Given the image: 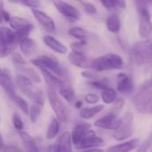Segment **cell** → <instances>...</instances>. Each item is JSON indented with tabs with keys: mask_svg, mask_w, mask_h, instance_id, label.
Here are the masks:
<instances>
[{
	"mask_svg": "<svg viewBox=\"0 0 152 152\" xmlns=\"http://www.w3.org/2000/svg\"><path fill=\"white\" fill-rule=\"evenodd\" d=\"M52 1L57 11L61 14H62L67 20L70 21H75L80 19V12L74 5L62 0H52Z\"/></svg>",
	"mask_w": 152,
	"mask_h": 152,
	"instance_id": "8",
	"label": "cell"
},
{
	"mask_svg": "<svg viewBox=\"0 0 152 152\" xmlns=\"http://www.w3.org/2000/svg\"><path fill=\"white\" fill-rule=\"evenodd\" d=\"M134 62L139 67L152 68V39H143L136 42L131 49Z\"/></svg>",
	"mask_w": 152,
	"mask_h": 152,
	"instance_id": "2",
	"label": "cell"
},
{
	"mask_svg": "<svg viewBox=\"0 0 152 152\" xmlns=\"http://www.w3.org/2000/svg\"><path fill=\"white\" fill-rule=\"evenodd\" d=\"M19 45H20L21 53L25 56H31V55L37 53V52L38 51L37 43L28 37L23 38L19 43Z\"/></svg>",
	"mask_w": 152,
	"mask_h": 152,
	"instance_id": "19",
	"label": "cell"
},
{
	"mask_svg": "<svg viewBox=\"0 0 152 152\" xmlns=\"http://www.w3.org/2000/svg\"><path fill=\"white\" fill-rule=\"evenodd\" d=\"M39 69H40L41 75L43 76V77H44L45 81L46 82V84L48 85V86L59 90L61 87L65 86L64 81L60 77L55 75L53 72H52L51 70H49L45 68H40Z\"/></svg>",
	"mask_w": 152,
	"mask_h": 152,
	"instance_id": "13",
	"label": "cell"
},
{
	"mask_svg": "<svg viewBox=\"0 0 152 152\" xmlns=\"http://www.w3.org/2000/svg\"><path fill=\"white\" fill-rule=\"evenodd\" d=\"M59 94L69 103L73 102L74 98H75V93L74 90L72 89V87L68 86H64L62 87H61L59 90Z\"/></svg>",
	"mask_w": 152,
	"mask_h": 152,
	"instance_id": "29",
	"label": "cell"
},
{
	"mask_svg": "<svg viewBox=\"0 0 152 152\" xmlns=\"http://www.w3.org/2000/svg\"><path fill=\"white\" fill-rule=\"evenodd\" d=\"M43 41L46 46L60 54H65L68 53V47L62 44L60 40L53 37L51 35H45L43 37Z\"/></svg>",
	"mask_w": 152,
	"mask_h": 152,
	"instance_id": "17",
	"label": "cell"
},
{
	"mask_svg": "<svg viewBox=\"0 0 152 152\" xmlns=\"http://www.w3.org/2000/svg\"><path fill=\"white\" fill-rule=\"evenodd\" d=\"M59 131H60V121L57 118H53L48 126L47 130H46L45 138L47 140H52V139L55 138L57 136Z\"/></svg>",
	"mask_w": 152,
	"mask_h": 152,
	"instance_id": "27",
	"label": "cell"
},
{
	"mask_svg": "<svg viewBox=\"0 0 152 152\" xmlns=\"http://www.w3.org/2000/svg\"><path fill=\"white\" fill-rule=\"evenodd\" d=\"M91 126L86 123L78 124L73 128L71 133V141H72V144L75 147L78 146L81 143V142L84 140Z\"/></svg>",
	"mask_w": 152,
	"mask_h": 152,
	"instance_id": "16",
	"label": "cell"
},
{
	"mask_svg": "<svg viewBox=\"0 0 152 152\" xmlns=\"http://www.w3.org/2000/svg\"><path fill=\"white\" fill-rule=\"evenodd\" d=\"M34 28V26L32 23H29L24 27H21L19 29L14 30V37H15V41L17 43V45H19V43L25 37H28L29 33L32 31V29Z\"/></svg>",
	"mask_w": 152,
	"mask_h": 152,
	"instance_id": "28",
	"label": "cell"
},
{
	"mask_svg": "<svg viewBox=\"0 0 152 152\" xmlns=\"http://www.w3.org/2000/svg\"><path fill=\"white\" fill-rule=\"evenodd\" d=\"M103 143V141L101 137L97 136L95 132L90 128L86 135V137L84 138V140L81 142V143L76 147V149L77 150H82V151H87L88 150L92 149V148H97L99 146H101Z\"/></svg>",
	"mask_w": 152,
	"mask_h": 152,
	"instance_id": "10",
	"label": "cell"
},
{
	"mask_svg": "<svg viewBox=\"0 0 152 152\" xmlns=\"http://www.w3.org/2000/svg\"><path fill=\"white\" fill-rule=\"evenodd\" d=\"M11 50L9 48V46L7 45L1 31H0V57H4L6 55H8L9 53H11Z\"/></svg>",
	"mask_w": 152,
	"mask_h": 152,
	"instance_id": "35",
	"label": "cell"
},
{
	"mask_svg": "<svg viewBox=\"0 0 152 152\" xmlns=\"http://www.w3.org/2000/svg\"><path fill=\"white\" fill-rule=\"evenodd\" d=\"M50 151H66L71 152L72 151V141H71V134L69 132H65L61 134L55 144L53 145L52 148H49Z\"/></svg>",
	"mask_w": 152,
	"mask_h": 152,
	"instance_id": "12",
	"label": "cell"
},
{
	"mask_svg": "<svg viewBox=\"0 0 152 152\" xmlns=\"http://www.w3.org/2000/svg\"><path fill=\"white\" fill-rule=\"evenodd\" d=\"M134 132V119L131 112H126L121 118L119 125L113 133V138L116 141H125L129 139Z\"/></svg>",
	"mask_w": 152,
	"mask_h": 152,
	"instance_id": "6",
	"label": "cell"
},
{
	"mask_svg": "<svg viewBox=\"0 0 152 152\" xmlns=\"http://www.w3.org/2000/svg\"><path fill=\"white\" fill-rule=\"evenodd\" d=\"M69 61L71 64L77 68L81 69H88L91 65V61L87 58V56L85 54L84 52H77V51H72L68 55Z\"/></svg>",
	"mask_w": 152,
	"mask_h": 152,
	"instance_id": "14",
	"label": "cell"
},
{
	"mask_svg": "<svg viewBox=\"0 0 152 152\" xmlns=\"http://www.w3.org/2000/svg\"><path fill=\"white\" fill-rule=\"evenodd\" d=\"M16 69L22 73V75L28 77L33 83H41V77L40 75L31 67L28 66V63H22L19 65H15Z\"/></svg>",
	"mask_w": 152,
	"mask_h": 152,
	"instance_id": "21",
	"label": "cell"
},
{
	"mask_svg": "<svg viewBox=\"0 0 152 152\" xmlns=\"http://www.w3.org/2000/svg\"><path fill=\"white\" fill-rule=\"evenodd\" d=\"M4 147H5V144L4 142V139L2 137V134H0V151H4Z\"/></svg>",
	"mask_w": 152,
	"mask_h": 152,
	"instance_id": "45",
	"label": "cell"
},
{
	"mask_svg": "<svg viewBox=\"0 0 152 152\" xmlns=\"http://www.w3.org/2000/svg\"><path fill=\"white\" fill-rule=\"evenodd\" d=\"M28 7L32 8H38L40 6V0H15Z\"/></svg>",
	"mask_w": 152,
	"mask_h": 152,
	"instance_id": "37",
	"label": "cell"
},
{
	"mask_svg": "<svg viewBox=\"0 0 152 152\" xmlns=\"http://www.w3.org/2000/svg\"><path fill=\"white\" fill-rule=\"evenodd\" d=\"M148 2H151V3H152V0H147Z\"/></svg>",
	"mask_w": 152,
	"mask_h": 152,
	"instance_id": "49",
	"label": "cell"
},
{
	"mask_svg": "<svg viewBox=\"0 0 152 152\" xmlns=\"http://www.w3.org/2000/svg\"><path fill=\"white\" fill-rule=\"evenodd\" d=\"M82 102L81 101H77L76 103H75V107L77 108V109H78V110H80L81 108H82Z\"/></svg>",
	"mask_w": 152,
	"mask_h": 152,
	"instance_id": "46",
	"label": "cell"
},
{
	"mask_svg": "<svg viewBox=\"0 0 152 152\" xmlns=\"http://www.w3.org/2000/svg\"><path fill=\"white\" fill-rule=\"evenodd\" d=\"M30 62L37 67V69L40 68H45L52 72H53L55 75L60 77L61 78H65L67 74L66 70L63 69V67L61 65V63L53 57L47 56V55H43L36 59H32Z\"/></svg>",
	"mask_w": 152,
	"mask_h": 152,
	"instance_id": "7",
	"label": "cell"
},
{
	"mask_svg": "<svg viewBox=\"0 0 152 152\" xmlns=\"http://www.w3.org/2000/svg\"><path fill=\"white\" fill-rule=\"evenodd\" d=\"M29 23L30 22L27 19L22 18V17H19V16H12L10 20H9L10 27L13 30L19 29L21 27H24V26H26V25H28Z\"/></svg>",
	"mask_w": 152,
	"mask_h": 152,
	"instance_id": "30",
	"label": "cell"
},
{
	"mask_svg": "<svg viewBox=\"0 0 152 152\" xmlns=\"http://www.w3.org/2000/svg\"><path fill=\"white\" fill-rule=\"evenodd\" d=\"M101 97L104 103L111 104V103L115 102V101L117 100V92L112 87L108 86V87L104 88L103 90H102Z\"/></svg>",
	"mask_w": 152,
	"mask_h": 152,
	"instance_id": "26",
	"label": "cell"
},
{
	"mask_svg": "<svg viewBox=\"0 0 152 152\" xmlns=\"http://www.w3.org/2000/svg\"><path fill=\"white\" fill-rule=\"evenodd\" d=\"M101 3L107 9H111L114 7H119V8L125 9L126 7V0H102Z\"/></svg>",
	"mask_w": 152,
	"mask_h": 152,
	"instance_id": "33",
	"label": "cell"
},
{
	"mask_svg": "<svg viewBox=\"0 0 152 152\" xmlns=\"http://www.w3.org/2000/svg\"><path fill=\"white\" fill-rule=\"evenodd\" d=\"M86 45V42L85 39L80 40L79 42H76V43H72L70 45L72 51H77V52H84V49Z\"/></svg>",
	"mask_w": 152,
	"mask_h": 152,
	"instance_id": "38",
	"label": "cell"
},
{
	"mask_svg": "<svg viewBox=\"0 0 152 152\" xmlns=\"http://www.w3.org/2000/svg\"><path fill=\"white\" fill-rule=\"evenodd\" d=\"M140 145L139 139H133L125 142H122L118 145H114L107 149V151L111 152H128L134 151Z\"/></svg>",
	"mask_w": 152,
	"mask_h": 152,
	"instance_id": "20",
	"label": "cell"
},
{
	"mask_svg": "<svg viewBox=\"0 0 152 152\" xmlns=\"http://www.w3.org/2000/svg\"><path fill=\"white\" fill-rule=\"evenodd\" d=\"M82 4H83L84 10L86 13H88V14L97 13V9L93 4H91V3H82Z\"/></svg>",
	"mask_w": 152,
	"mask_h": 152,
	"instance_id": "40",
	"label": "cell"
},
{
	"mask_svg": "<svg viewBox=\"0 0 152 152\" xmlns=\"http://www.w3.org/2000/svg\"><path fill=\"white\" fill-rule=\"evenodd\" d=\"M9 98H10V100L20 109V110H21V111L26 115V116H28V103H27V102L23 99V98H21L20 96H19L16 93H14V94H9V95H7Z\"/></svg>",
	"mask_w": 152,
	"mask_h": 152,
	"instance_id": "25",
	"label": "cell"
},
{
	"mask_svg": "<svg viewBox=\"0 0 152 152\" xmlns=\"http://www.w3.org/2000/svg\"><path fill=\"white\" fill-rule=\"evenodd\" d=\"M4 151H21V149H20L14 145H8V146L5 145Z\"/></svg>",
	"mask_w": 152,
	"mask_h": 152,
	"instance_id": "43",
	"label": "cell"
},
{
	"mask_svg": "<svg viewBox=\"0 0 152 152\" xmlns=\"http://www.w3.org/2000/svg\"><path fill=\"white\" fill-rule=\"evenodd\" d=\"M0 86L5 92L6 95L12 94L15 93V85L11 77V75L6 71V69H3L0 68Z\"/></svg>",
	"mask_w": 152,
	"mask_h": 152,
	"instance_id": "18",
	"label": "cell"
},
{
	"mask_svg": "<svg viewBox=\"0 0 152 152\" xmlns=\"http://www.w3.org/2000/svg\"><path fill=\"white\" fill-rule=\"evenodd\" d=\"M100 1H101V2H102V0H100Z\"/></svg>",
	"mask_w": 152,
	"mask_h": 152,
	"instance_id": "50",
	"label": "cell"
},
{
	"mask_svg": "<svg viewBox=\"0 0 152 152\" xmlns=\"http://www.w3.org/2000/svg\"><path fill=\"white\" fill-rule=\"evenodd\" d=\"M47 97L49 100V102L51 104V107L56 116V118L59 119L60 122L66 123L69 120V112L61 97L56 92V89L53 87H48L47 89Z\"/></svg>",
	"mask_w": 152,
	"mask_h": 152,
	"instance_id": "5",
	"label": "cell"
},
{
	"mask_svg": "<svg viewBox=\"0 0 152 152\" xmlns=\"http://www.w3.org/2000/svg\"><path fill=\"white\" fill-rule=\"evenodd\" d=\"M104 109L102 104H97L90 108H83L79 111V117L83 119H91Z\"/></svg>",
	"mask_w": 152,
	"mask_h": 152,
	"instance_id": "23",
	"label": "cell"
},
{
	"mask_svg": "<svg viewBox=\"0 0 152 152\" xmlns=\"http://www.w3.org/2000/svg\"><path fill=\"white\" fill-rule=\"evenodd\" d=\"M122 58L116 53H108L91 61L90 68L95 71L120 69L123 68Z\"/></svg>",
	"mask_w": 152,
	"mask_h": 152,
	"instance_id": "4",
	"label": "cell"
},
{
	"mask_svg": "<svg viewBox=\"0 0 152 152\" xmlns=\"http://www.w3.org/2000/svg\"><path fill=\"white\" fill-rule=\"evenodd\" d=\"M118 112L112 110L110 113L106 114L102 118H99L94 122V126L98 128L106 129V130H116L119 125L120 118H118Z\"/></svg>",
	"mask_w": 152,
	"mask_h": 152,
	"instance_id": "9",
	"label": "cell"
},
{
	"mask_svg": "<svg viewBox=\"0 0 152 152\" xmlns=\"http://www.w3.org/2000/svg\"><path fill=\"white\" fill-rule=\"evenodd\" d=\"M106 27L110 33H118L121 28V21L118 15L111 14L110 16H109L106 20Z\"/></svg>",
	"mask_w": 152,
	"mask_h": 152,
	"instance_id": "24",
	"label": "cell"
},
{
	"mask_svg": "<svg viewBox=\"0 0 152 152\" xmlns=\"http://www.w3.org/2000/svg\"><path fill=\"white\" fill-rule=\"evenodd\" d=\"M0 17L2 18V20H4V21H6V22H9V20H10V19H11V15H10V13L8 12H6L5 10H4L2 12H1V14H0Z\"/></svg>",
	"mask_w": 152,
	"mask_h": 152,
	"instance_id": "42",
	"label": "cell"
},
{
	"mask_svg": "<svg viewBox=\"0 0 152 152\" xmlns=\"http://www.w3.org/2000/svg\"><path fill=\"white\" fill-rule=\"evenodd\" d=\"M118 91L122 94L128 95L134 90V82L130 77H128L125 73H119L118 75V84H117Z\"/></svg>",
	"mask_w": 152,
	"mask_h": 152,
	"instance_id": "15",
	"label": "cell"
},
{
	"mask_svg": "<svg viewBox=\"0 0 152 152\" xmlns=\"http://www.w3.org/2000/svg\"><path fill=\"white\" fill-rule=\"evenodd\" d=\"M68 33L69 36H71L72 37H75L78 40L85 39L87 35L86 30L81 27H72L68 30Z\"/></svg>",
	"mask_w": 152,
	"mask_h": 152,
	"instance_id": "32",
	"label": "cell"
},
{
	"mask_svg": "<svg viewBox=\"0 0 152 152\" xmlns=\"http://www.w3.org/2000/svg\"><path fill=\"white\" fill-rule=\"evenodd\" d=\"M41 112H42L41 106L37 105V104H35V103L31 105V107L28 110V115L29 117V119H30L31 123L36 124L37 122Z\"/></svg>",
	"mask_w": 152,
	"mask_h": 152,
	"instance_id": "31",
	"label": "cell"
},
{
	"mask_svg": "<svg viewBox=\"0 0 152 152\" xmlns=\"http://www.w3.org/2000/svg\"><path fill=\"white\" fill-rule=\"evenodd\" d=\"M85 101L89 104H96L97 102H99L100 97L95 94H87L85 96Z\"/></svg>",
	"mask_w": 152,
	"mask_h": 152,
	"instance_id": "39",
	"label": "cell"
},
{
	"mask_svg": "<svg viewBox=\"0 0 152 152\" xmlns=\"http://www.w3.org/2000/svg\"><path fill=\"white\" fill-rule=\"evenodd\" d=\"M2 20H2V18L0 17V23H1V21H2Z\"/></svg>",
	"mask_w": 152,
	"mask_h": 152,
	"instance_id": "48",
	"label": "cell"
},
{
	"mask_svg": "<svg viewBox=\"0 0 152 152\" xmlns=\"http://www.w3.org/2000/svg\"><path fill=\"white\" fill-rule=\"evenodd\" d=\"M18 134H19V135H20V140H21V142H22V143H23L25 149H26L28 151H38L37 143H36L34 138H33L29 134H28L27 132H24L23 130L18 131Z\"/></svg>",
	"mask_w": 152,
	"mask_h": 152,
	"instance_id": "22",
	"label": "cell"
},
{
	"mask_svg": "<svg viewBox=\"0 0 152 152\" xmlns=\"http://www.w3.org/2000/svg\"><path fill=\"white\" fill-rule=\"evenodd\" d=\"M12 122L13 127H14L17 131H21V130H23L24 124H23V121H22L20 116L18 113H13V114H12Z\"/></svg>",
	"mask_w": 152,
	"mask_h": 152,
	"instance_id": "34",
	"label": "cell"
},
{
	"mask_svg": "<svg viewBox=\"0 0 152 152\" xmlns=\"http://www.w3.org/2000/svg\"><path fill=\"white\" fill-rule=\"evenodd\" d=\"M92 86L97 88V89H101V90H103L104 88L108 87L109 85H108V82L106 81V79H103V80H98V79H93L91 80V82L89 83Z\"/></svg>",
	"mask_w": 152,
	"mask_h": 152,
	"instance_id": "36",
	"label": "cell"
},
{
	"mask_svg": "<svg viewBox=\"0 0 152 152\" xmlns=\"http://www.w3.org/2000/svg\"><path fill=\"white\" fill-rule=\"evenodd\" d=\"M152 145V134H150V136L144 141V142L140 146V148L138 149L139 151H146L149 150V148Z\"/></svg>",
	"mask_w": 152,
	"mask_h": 152,
	"instance_id": "41",
	"label": "cell"
},
{
	"mask_svg": "<svg viewBox=\"0 0 152 152\" xmlns=\"http://www.w3.org/2000/svg\"><path fill=\"white\" fill-rule=\"evenodd\" d=\"M31 12L35 19L37 20V22L47 31L49 32H54L55 31V22L53 19L49 16L45 12H42L38 10L37 8H32Z\"/></svg>",
	"mask_w": 152,
	"mask_h": 152,
	"instance_id": "11",
	"label": "cell"
},
{
	"mask_svg": "<svg viewBox=\"0 0 152 152\" xmlns=\"http://www.w3.org/2000/svg\"><path fill=\"white\" fill-rule=\"evenodd\" d=\"M133 102L138 112L152 115V77L140 86L133 97Z\"/></svg>",
	"mask_w": 152,
	"mask_h": 152,
	"instance_id": "1",
	"label": "cell"
},
{
	"mask_svg": "<svg viewBox=\"0 0 152 152\" xmlns=\"http://www.w3.org/2000/svg\"><path fill=\"white\" fill-rule=\"evenodd\" d=\"M4 10V2H3V0H0V14H1V12Z\"/></svg>",
	"mask_w": 152,
	"mask_h": 152,
	"instance_id": "47",
	"label": "cell"
},
{
	"mask_svg": "<svg viewBox=\"0 0 152 152\" xmlns=\"http://www.w3.org/2000/svg\"><path fill=\"white\" fill-rule=\"evenodd\" d=\"M81 74H82V76H83L84 77H86V78H87V79H90V80H93V79H95V78H96L95 75H94L92 72H89V71H84V72H82Z\"/></svg>",
	"mask_w": 152,
	"mask_h": 152,
	"instance_id": "44",
	"label": "cell"
},
{
	"mask_svg": "<svg viewBox=\"0 0 152 152\" xmlns=\"http://www.w3.org/2000/svg\"><path fill=\"white\" fill-rule=\"evenodd\" d=\"M15 85L20 89V91L28 97L30 100L33 101L35 104H37L39 106H44L45 104V95L44 93L40 90L35 87L33 82L26 76L24 75H18L15 77L14 79Z\"/></svg>",
	"mask_w": 152,
	"mask_h": 152,
	"instance_id": "3",
	"label": "cell"
}]
</instances>
